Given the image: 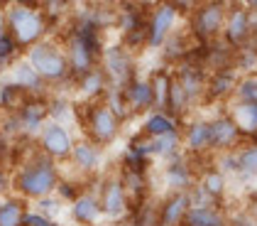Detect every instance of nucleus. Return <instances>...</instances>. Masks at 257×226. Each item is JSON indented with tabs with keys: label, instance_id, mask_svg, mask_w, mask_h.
<instances>
[{
	"label": "nucleus",
	"instance_id": "34",
	"mask_svg": "<svg viewBox=\"0 0 257 226\" xmlns=\"http://www.w3.org/2000/svg\"><path fill=\"white\" fill-rule=\"evenodd\" d=\"M13 192V170L0 163V199Z\"/></svg>",
	"mask_w": 257,
	"mask_h": 226
},
{
	"label": "nucleus",
	"instance_id": "4",
	"mask_svg": "<svg viewBox=\"0 0 257 226\" xmlns=\"http://www.w3.org/2000/svg\"><path fill=\"white\" fill-rule=\"evenodd\" d=\"M25 59L40 74V79L44 84L64 82V79L71 77L66 52L61 49L59 44H54V42H49V40H42V42H37V44H32V47H27Z\"/></svg>",
	"mask_w": 257,
	"mask_h": 226
},
{
	"label": "nucleus",
	"instance_id": "41",
	"mask_svg": "<svg viewBox=\"0 0 257 226\" xmlns=\"http://www.w3.org/2000/svg\"><path fill=\"white\" fill-rule=\"evenodd\" d=\"M3 3H8V0H0V5H3Z\"/></svg>",
	"mask_w": 257,
	"mask_h": 226
},
{
	"label": "nucleus",
	"instance_id": "32",
	"mask_svg": "<svg viewBox=\"0 0 257 226\" xmlns=\"http://www.w3.org/2000/svg\"><path fill=\"white\" fill-rule=\"evenodd\" d=\"M18 52H20V47L10 37V32L5 37H0V64H13L18 59Z\"/></svg>",
	"mask_w": 257,
	"mask_h": 226
},
{
	"label": "nucleus",
	"instance_id": "12",
	"mask_svg": "<svg viewBox=\"0 0 257 226\" xmlns=\"http://www.w3.org/2000/svg\"><path fill=\"white\" fill-rule=\"evenodd\" d=\"M181 150L189 158L211 155V125L208 118H196L181 128Z\"/></svg>",
	"mask_w": 257,
	"mask_h": 226
},
{
	"label": "nucleus",
	"instance_id": "2",
	"mask_svg": "<svg viewBox=\"0 0 257 226\" xmlns=\"http://www.w3.org/2000/svg\"><path fill=\"white\" fill-rule=\"evenodd\" d=\"M8 20V32L18 42V47H32L44 40L49 25H47V13L37 5V0H15L5 10Z\"/></svg>",
	"mask_w": 257,
	"mask_h": 226
},
{
	"label": "nucleus",
	"instance_id": "40",
	"mask_svg": "<svg viewBox=\"0 0 257 226\" xmlns=\"http://www.w3.org/2000/svg\"><path fill=\"white\" fill-rule=\"evenodd\" d=\"M98 3H103V5H110V3H115V0H98Z\"/></svg>",
	"mask_w": 257,
	"mask_h": 226
},
{
	"label": "nucleus",
	"instance_id": "9",
	"mask_svg": "<svg viewBox=\"0 0 257 226\" xmlns=\"http://www.w3.org/2000/svg\"><path fill=\"white\" fill-rule=\"evenodd\" d=\"M66 163L74 167V175L83 177L86 182L93 180L96 175H100V165H103V147L96 145L88 138H79L74 147H71V155Z\"/></svg>",
	"mask_w": 257,
	"mask_h": 226
},
{
	"label": "nucleus",
	"instance_id": "35",
	"mask_svg": "<svg viewBox=\"0 0 257 226\" xmlns=\"http://www.w3.org/2000/svg\"><path fill=\"white\" fill-rule=\"evenodd\" d=\"M169 5H174L179 13H191L194 8L198 5V0H167Z\"/></svg>",
	"mask_w": 257,
	"mask_h": 226
},
{
	"label": "nucleus",
	"instance_id": "27",
	"mask_svg": "<svg viewBox=\"0 0 257 226\" xmlns=\"http://www.w3.org/2000/svg\"><path fill=\"white\" fill-rule=\"evenodd\" d=\"M79 89H81V96H83L86 101L103 99V94L108 91V79H105L103 69L96 66V69L86 71L83 77H79Z\"/></svg>",
	"mask_w": 257,
	"mask_h": 226
},
{
	"label": "nucleus",
	"instance_id": "29",
	"mask_svg": "<svg viewBox=\"0 0 257 226\" xmlns=\"http://www.w3.org/2000/svg\"><path fill=\"white\" fill-rule=\"evenodd\" d=\"M152 82V96H155V111H167V101H169V86H172V74L159 69L155 71V77L150 79Z\"/></svg>",
	"mask_w": 257,
	"mask_h": 226
},
{
	"label": "nucleus",
	"instance_id": "36",
	"mask_svg": "<svg viewBox=\"0 0 257 226\" xmlns=\"http://www.w3.org/2000/svg\"><path fill=\"white\" fill-rule=\"evenodd\" d=\"M133 3H135L138 8H142V10H145V8H157L159 3H164V0H133Z\"/></svg>",
	"mask_w": 257,
	"mask_h": 226
},
{
	"label": "nucleus",
	"instance_id": "10",
	"mask_svg": "<svg viewBox=\"0 0 257 226\" xmlns=\"http://www.w3.org/2000/svg\"><path fill=\"white\" fill-rule=\"evenodd\" d=\"M179 20V10L169 5L167 0L159 3L147 18V47H164V42L174 35V27Z\"/></svg>",
	"mask_w": 257,
	"mask_h": 226
},
{
	"label": "nucleus",
	"instance_id": "43",
	"mask_svg": "<svg viewBox=\"0 0 257 226\" xmlns=\"http://www.w3.org/2000/svg\"><path fill=\"white\" fill-rule=\"evenodd\" d=\"M57 226H61V224H57Z\"/></svg>",
	"mask_w": 257,
	"mask_h": 226
},
{
	"label": "nucleus",
	"instance_id": "39",
	"mask_svg": "<svg viewBox=\"0 0 257 226\" xmlns=\"http://www.w3.org/2000/svg\"><path fill=\"white\" fill-rule=\"evenodd\" d=\"M8 35V20H5V13H0V37Z\"/></svg>",
	"mask_w": 257,
	"mask_h": 226
},
{
	"label": "nucleus",
	"instance_id": "20",
	"mask_svg": "<svg viewBox=\"0 0 257 226\" xmlns=\"http://www.w3.org/2000/svg\"><path fill=\"white\" fill-rule=\"evenodd\" d=\"M228 116L233 118V123L237 125V130L242 133V138L255 140L257 138V103L247 101H233L228 108Z\"/></svg>",
	"mask_w": 257,
	"mask_h": 226
},
{
	"label": "nucleus",
	"instance_id": "30",
	"mask_svg": "<svg viewBox=\"0 0 257 226\" xmlns=\"http://www.w3.org/2000/svg\"><path fill=\"white\" fill-rule=\"evenodd\" d=\"M233 99H235V101L257 103V74H247V77L237 79V86H235Z\"/></svg>",
	"mask_w": 257,
	"mask_h": 226
},
{
	"label": "nucleus",
	"instance_id": "1",
	"mask_svg": "<svg viewBox=\"0 0 257 226\" xmlns=\"http://www.w3.org/2000/svg\"><path fill=\"white\" fill-rule=\"evenodd\" d=\"M61 180L59 163L42 155L40 147L30 153L18 167H13V194L22 197L25 202H37L42 197L54 194Z\"/></svg>",
	"mask_w": 257,
	"mask_h": 226
},
{
	"label": "nucleus",
	"instance_id": "31",
	"mask_svg": "<svg viewBox=\"0 0 257 226\" xmlns=\"http://www.w3.org/2000/svg\"><path fill=\"white\" fill-rule=\"evenodd\" d=\"M32 209L35 211H40V214H44L47 219H52V221H57V216H59L61 211H64V202H61L57 194H49V197H42V199H37V202H32Z\"/></svg>",
	"mask_w": 257,
	"mask_h": 226
},
{
	"label": "nucleus",
	"instance_id": "37",
	"mask_svg": "<svg viewBox=\"0 0 257 226\" xmlns=\"http://www.w3.org/2000/svg\"><path fill=\"white\" fill-rule=\"evenodd\" d=\"M108 226H135V221H133V216H127V219H120V221H108Z\"/></svg>",
	"mask_w": 257,
	"mask_h": 226
},
{
	"label": "nucleus",
	"instance_id": "16",
	"mask_svg": "<svg viewBox=\"0 0 257 226\" xmlns=\"http://www.w3.org/2000/svg\"><path fill=\"white\" fill-rule=\"evenodd\" d=\"M66 206H69V219L76 226H96L103 219L98 192H91L88 187L81 192L71 204H66Z\"/></svg>",
	"mask_w": 257,
	"mask_h": 226
},
{
	"label": "nucleus",
	"instance_id": "14",
	"mask_svg": "<svg viewBox=\"0 0 257 226\" xmlns=\"http://www.w3.org/2000/svg\"><path fill=\"white\" fill-rule=\"evenodd\" d=\"M18 121H20V133L25 138H37V133L42 130V125L49 121V106L42 96H30L15 111Z\"/></svg>",
	"mask_w": 257,
	"mask_h": 226
},
{
	"label": "nucleus",
	"instance_id": "15",
	"mask_svg": "<svg viewBox=\"0 0 257 226\" xmlns=\"http://www.w3.org/2000/svg\"><path fill=\"white\" fill-rule=\"evenodd\" d=\"M223 37L230 47H242L252 37V13L242 5L228 8L225 25H223Z\"/></svg>",
	"mask_w": 257,
	"mask_h": 226
},
{
	"label": "nucleus",
	"instance_id": "24",
	"mask_svg": "<svg viewBox=\"0 0 257 226\" xmlns=\"http://www.w3.org/2000/svg\"><path fill=\"white\" fill-rule=\"evenodd\" d=\"M181 150V130L167 133V135H157V138H147V155L152 160H172L177 158Z\"/></svg>",
	"mask_w": 257,
	"mask_h": 226
},
{
	"label": "nucleus",
	"instance_id": "5",
	"mask_svg": "<svg viewBox=\"0 0 257 226\" xmlns=\"http://www.w3.org/2000/svg\"><path fill=\"white\" fill-rule=\"evenodd\" d=\"M228 15L225 0H201L191 10V35L201 42H213L223 35V25Z\"/></svg>",
	"mask_w": 257,
	"mask_h": 226
},
{
	"label": "nucleus",
	"instance_id": "8",
	"mask_svg": "<svg viewBox=\"0 0 257 226\" xmlns=\"http://www.w3.org/2000/svg\"><path fill=\"white\" fill-rule=\"evenodd\" d=\"M98 66L103 69L108 86H127L135 79V66H133V57L122 44H113V47H103Z\"/></svg>",
	"mask_w": 257,
	"mask_h": 226
},
{
	"label": "nucleus",
	"instance_id": "22",
	"mask_svg": "<svg viewBox=\"0 0 257 226\" xmlns=\"http://www.w3.org/2000/svg\"><path fill=\"white\" fill-rule=\"evenodd\" d=\"M181 226H228V214L220 202L208 206H189Z\"/></svg>",
	"mask_w": 257,
	"mask_h": 226
},
{
	"label": "nucleus",
	"instance_id": "13",
	"mask_svg": "<svg viewBox=\"0 0 257 226\" xmlns=\"http://www.w3.org/2000/svg\"><path fill=\"white\" fill-rule=\"evenodd\" d=\"M164 175V187L169 192H184L196 182V170H194V158H189L186 153H179L177 158L167 160L162 167Z\"/></svg>",
	"mask_w": 257,
	"mask_h": 226
},
{
	"label": "nucleus",
	"instance_id": "25",
	"mask_svg": "<svg viewBox=\"0 0 257 226\" xmlns=\"http://www.w3.org/2000/svg\"><path fill=\"white\" fill-rule=\"evenodd\" d=\"M30 202H25L18 194H5L0 199V226H22Z\"/></svg>",
	"mask_w": 257,
	"mask_h": 226
},
{
	"label": "nucleus",
	"instance_id": "17",
	"mask_svg": "<svg viewBox=\"0 0 257 226\" xmlns=\"http://www.w3.org/2000/svg\"><path fill=\"white\" fill-rule=\"evenodd\" d=\"M189 192H167V197L157 204V226H181L189 211Z\"/></svg>",
	"mask_w": 257,
	"mask_h": 226
},
{
	"label": "nucleus",
	"instance_id": "11",
	"mask_svg": "<svg viewBox=\"0 0 257 226\" xmlns=\"http://www.w3.org/2000/svg\"><path fill=\"white\" fill-rule=\"evenodd\" d=\"M211 125V153H228V150H237L245 143L242 133L237 130V125L233 123V118L228 113H218L213 118H208Z\"/></svg>",
	"mask_w": 257,
	"mask_h": 226
},
{
	"label": "nucleus",
	"instance_id": "26",
	"mask_svg": "<svg viewBox=\"0 0 257 226\" xmlns=\"http://www.w3.org/2000/svg\"><path fill=\"white\" fill-rule=\"evenodd\" d=\"M196 185L213 202H220L225 197V189H228V177L220 170H216V167H206V170H198L196 172Z\"/></svg>",
	"mask_w": 257,
	"mask_h": 226
},
{
	"label": "nucleus",
	"instance_id": "18",
	"mask_svg": "<svg viewBox=\"0 0 257 226\" xmlns=\"http://www.w3.org/2000/svg\"><path fill=\"white\" fill-rule=\"evenodd\" d=\"M122 94H125V103L130 108V113H147L152 111L155 106V96H152V82L150 79H140L135 77L127 86H122Z\"/></svg>",
	"mask_w": 257,
	"mask_h": 226
},
{
	"label": "nucleus",
	"instance_id": "33",
	"mask_svg": "<svg viewBox=\"0 0 257 226\" xmlns=\"http://www.w3.org/2000/svg\"><path fill=\"white\" fill-rule=\"evenodd\" d=\"M22 226H57V221L47 219L44 214L35 211V209L30 206V209H27V214H25V224H22Z\"/></svg>",
	"mask_w": 257,
	"mask_h": 226
},
{
	"label": "nucleus",
	"instance_id": "7",
	"mask_svg": "<svg viewBox=\"0 0 257 226\" xmlns=\"http://www.w3.org/2000/svg\"><path fill=\"white\" fill-rule=\"evenodd\" d=\"M37 147H40L42 155H47L49 160L54 163H66L69 155H71V147L76 143L74 133L69 130V125L54 123V121H47L42 125V130L37 133Z\"/></svg>",
	"mask_w": 257,
	"mask_h": 226
},
{
	"label": "nucleus",
	"instance_id": "38",
	"mask_svg": "<svg viewBox=\"0 0 257 226\" xmlns=\"http://www.w3.org/2000/svg\"><path fill=\"white\" fill-rule=\"evenodd\" d=\"M242 8H247L250 13H257V0H240Z\"/></svg>",
	"mask_w": 257,
	"mask_h": 226
},
{
	"label": "nucleus",
	"instance_id": "3",
	"mask_svg": "<svg viewBox=\"0 0 257 226\" xmlns=\"http://www.w3.org/2000/svg\"><path fill=\"white\" fill-rule=\"evenodd\" d=\"M76 118H79L81 128H83V138L93 140L100 147L113 145L118 140L120 130H122V121L110 111V106L103 99L76 106Z\"/></svg>",
	"mask_w": 257,
	"mask_h": 226
},
{
	"label": "nucleus",
	"instance_id": "23",
	"mask_svg": "<svg viewBox=\"0 0 257 226\" xmlns=\"http://www.w3.org/2000/svg\"><path fill=\"white\" fill-rule=\"evenodd\" d=\"M174 130H181V123H179L177 116H172L167 111H155V108L145 113V121L140 128V133L147 135V138L167 135V133H174Z\"/></svg>",
	"mask_w": 257,
	"mask_h": 226
},
{
	"label": "nucleus",
	"instance_id": "28",
	"mask_svg": "<svg viewBox=\"0 0 257 226\" xmlns=\"http://www.w3.org/2000/svg\"><path fill=\"white\" fill-rule=\"evenodd\" d=\"M235 160L240 177H247V180L257 177V140L240 145L235 150Z\"/></svg>",
	"mask_w": 257,
	"mask_h": 226
},
{
	"label": "nucleus",
	"instance_id": "21",
	"mask_svg": "<svg viewBox=\"0 0 257 226\" xmlns=\"http://www.w3.org/2000/svg\"><path fill=\"white\" fill-rule=\"evenodd\" d=\"M235 86H237V77L230 69H216V71L206 79V96H203V99H211V101L233 99Z\"/></svg>",
	"mask_w": 257,
	"mask_h": 226
},
{
	"label": "nucleus",
	"instance_id": "19",
	"mask_svg": "<svg viewBox=\"0 0 257 226\" xmlns=\"http://www.w3.org/2000/svg\"><path fill=\"white\" fill-rule=\"evenodd\" d=\"M8 82L13 86L22 89L27 96H40L42 89H44V82L40 79V74L30 66V62L22 57V59H15L10 64V74H8Z\"/></svg>",
	"mask_w": 257,
	"mask_h": 226
},
{
	"label": "nucleus",
	"instance_id": "42",
	"mask_svg": "<svg viewBox=\"0 0 257 226\" xmlns=\"http://www.w3.org/2000/svg\"><path fill=\"white\" fill-rule=\"evenodd\" d=\"M0 116H3V111H0Z\"/></svg>",
	"mask_w": 257,
	"mask_h": 226
},
{
	"label": "nucleus",
	"instance_id": "6",
	"mask_svg": "<svg viewBox=\"0 0 257 226\" xmlns=\"http://www.w3.org/2000/svg\"><path fill=\"white\" fill-rule=\"evenodd\" d=\"M98 202H100V211H103V219L105 221H120V219H127L133 214V202L122 187L120 175H100L98 180Z\"/></svg>",
	"mask_w": 257,
	"mask_h": 226
}]
</instances>
